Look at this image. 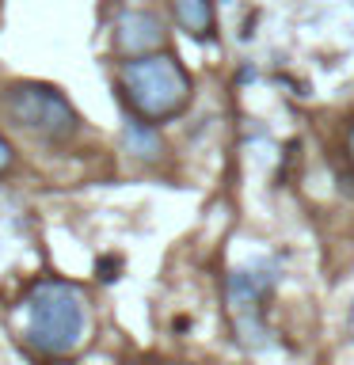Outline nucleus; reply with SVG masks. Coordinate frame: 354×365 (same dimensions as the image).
Wrapping results in <instances>:
<instances>
[{
  "instance_id": "nucleus-1",
  "label": "nucleus",
  "mask_w": 354,
  "mask_h": 365,
  "mask_svg": "<svg viewBox=\"0 0 354 365\" xmlns=\"http://www.w3.org/2000/svg\"><path fill=\"white\" fill-rule=\"evenodd\" d=\"M88 335V301L73 282L42 278L23 301V342L46 358H65Z\"/></svg>"
},
{
  "instance_id": "nucleus-2",
  "label": "nucleus",
  "mask_w": 354,
  "mask_h": 365,
  "mask_svg": "<svg viewBox=\"0 0 354 365\" xmlns=\"http://www.w3.org/2000/svg\"><path fill=\"white\" fill-rule=\"evenodd\" d=\"M118 88L130 110L145 122H168L183 114L191 103V73L171 53H141L126 57L118 68Z\"/></svg>"
},
{
  "instance_id": "nucleus-3",
  "label": "nucleus",
  "mask_w": 354,
  "mask_h": 365,
  "mask_svg": "<svg viewBox=\"0 0 354 365\" xmlns=\"http://www.w3.org/2000/svg\"><path fill=\"white\" fill-rule=\"evenodd\" d=\"M4 110L19 130L42 137V141H69L80 125L73 103H69L57 88L34 84V80L11 84L4 91Z\"/></svg>"
},
{
  "instance_id": "nucleus-4",
  "label": "nucleus",
  "mask_w": 354,
  "mask_h": 365,
  "mask_svg": "<svg viewBox=\"0 0 354 365\" xmlns=\"http://www.w3.org/2000/svg\"><path fill=\"white\" fill-rule=\"evenodd\" d=\"M274 285V274L263 267H248V270H233L228 274V312L236 319V331L248 346L267 342V324H263V301H267Z\"/></svg>"
},
{
  "instance_id": "nucleus-5",
  "label": "nucleus",
  "mask_w": 354,
  "mask_h": 365,
  "mask_svg": "<svg viewBox=\"0 0 354 365\" xmlns=\"http://www.w3.org/2000/svg\"><path fill=\"white\" fill-rule=\"evenodd\" d=\"M164 38H168L164 23L145 8H130L114 19V46H118V53H126V57L156 53L160 46H164Z\"/></svg>"
},
{
  "instance_id": "nucleus-6",
  "label": "nucleus",
  "mask_w": 354,
  "mask_h": 365,
  "mask_svg": "<svg viewBox=\"0 0 354 365\" xmlns=\"http://www.w3.org/2000/svg\"><path fill=\"white\" fill-rule=\"evenodd\" d=\"M176 23L194 38H210L213 34V0H171Z\"/></svg>"
},
{
  "instance_id": "nucleus-7",
  "label": "nucleus",
  "mask_w": 354,
  "mask_h": 365,
  "mask_svg": "<svg viewBox=\"0 0 354 365\" xmlns=\"http://www.w3.org/2000/svg\"><path fill=\"white\" fill-rule=\"evenodd\" d=\"M122 141L126 148H130L133 156H145V160H156L160 156V133H156V125L153 122H145V118H133L130 125H126V133H122Z\"/></svg>"
},
{
  "instance_id": "nucleus-8",
  "label": "nucleus",
  "mask_w": 354,
  "mask_h": 365,
  "mask_svg": "<svg viewBox=\"0 0 354 365\" xmlns=\"http://www.w3.org/2000/svg\"><path fill=\"white\" fill-rule=\"evenodd\" d=\"M11 164H16V148H11V145H8V137L0 133V175H4Z\"/></svg>"
},
{
  "instance_id": "nucleus-9",
  "label": "nucleus",
  "mask_w": 354,
  "mask_h": 365,
  "mask_svg": "<svg viewBox=\"0 0 354 365\" xmlns=\"http://www.w3.org/2000/svg\"><path fill=\"white\" fill-rule=\"evenodd\" d=\"M343 148H347V160L354 168V122H347V130H343Z\"/></svg>"
},
{
  "instance_id": "nucleus-10",
  "label": "nucleus",
  "mask_w": 354,
  "mask_h": 365,
  "mask_svg": "<svg viewBox=\"0 0 354 365\" xmlns=\"http://www.w3.org/2000/svg\"><path fill=\"white\" fill-rule=\"evenodd\" d=\"M350 335H354V308H350Z\"/></svg>"
}]
</instances>
